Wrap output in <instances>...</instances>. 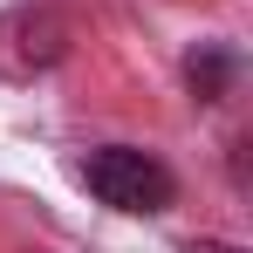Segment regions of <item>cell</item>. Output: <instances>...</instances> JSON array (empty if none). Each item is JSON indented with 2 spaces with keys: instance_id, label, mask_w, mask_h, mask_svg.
Segmentation results:
<instances>
[{
  "instance_id": "6da1fadb",
  "label": "cell",
  "mask_w": 253,
  "mask_h": 253,
  "mask_svg": "<svg viewBox=\"0 0 253 253\" xmlns=\"http://www.w3.org/2000/svg\"><path fill=\"white\" fill-rule=\"evenodd\" d=\"M76 178H83L110 212H137V219L171 212V199H178V178H171L151 151H137V144H96V151H83V158H76Z\"/></svg>"
},
{
  "instance_id": "7a4b0ae2",
  "label": "cell",
  "mask_w": 253,
  "mask_h": 253,
  "mask_svg": "<svg viewBox=\"0 0 253 253\" xmlns=\"http://www.w3.org/2000/svg\"><path fill=\"white\" fill-rule=\"evenodd\" d=\"M185 83H192V96L219 103V96L233 89V48H192V55H185Z\"/></svg>"
},
{
  "instance_id": "3957f363",
  "label": "cell",
  "mask_w": 253,
  "mask_h": 253,
  "mask_svg": "<svg viewBox=\"0 0 253 253\" xmlns=\"http://www.w3.org/2000/svg\"><path fill=\"white\" fill-rule=\"evenodd\" d=\"M185 253H240V247H233V240H192Z\"/></svg>"
}]
</instances>
